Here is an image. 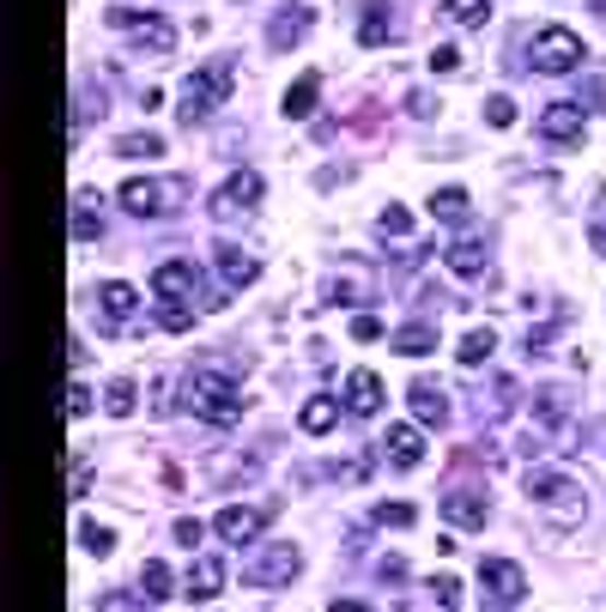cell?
<instances>
[{"label":"cell","instance_id":"6da1fadb","mask_svg":"<svg viewBox=\"0 0 606 612\" xmlns=\"http://www.w3.org/2000/svg\"><path fill=\"white\" fill-rule=\"evenodd\" d=\"M183 413L207 418V425H237L243 418V382L219 365H195L183 377Z\"/></svg>","mask_w":606,"mask_h":612},{"label":"cell","instance_id":"7a4b0ae2","mask_svg":"<svg viewBox=\"0 0 606 612\" xmlns=\"http://www.w3.org/2000/svg\"><path fill=\"white\" fill-rule=\"evenodd\" d=\"M152 298H159V322L171 334L195 327V298H200V267L195 261H164L159 274H152Z\"/></svg>","mask_w":606,"mask_h":612},{"label":"cell","instance_id":"3957f363","mask_svg":"<svg viewBox=\"0 0 606 612\" xmlns=\"http://www.w3.org/2000/svg\"><path fill=\"white\" fill-rule=\"evenodd\" d=\"M231 85H237V61H219V67H200V73L183 79V128H200V122L219 116V104H231Z\"/></svg>","mask_w":606,"mask_h":612},{"label":"cell","instance_id":"277c9868","mask_svg":"<svg viewBox=\"0 0 606 612\" xmlns=\"http://www.w3.org/2000/svg\"><path fill=\"white\" fill-rule=\"evenodd\" d=\"M527 504L546 509L558 528H570V521L588 516V492H582L570 473H552V467H534V473H527Z\"/></svg>","mask_w":606,"mask_h":612},{"label":"cell","instance_id":"5b68a950","mask_svg":"<svg viewBox=\"0 0 606 612\" xmlns=\"http://www.w3.org/2000/svg\"><path fill=\"white\" fill-rule=\"evenodd\" d=\"M188 195H195V188H188V176H152V183H145V176H133V183H121V207H128L133 219H171Z\"/></svg>","mask_w":606,"mask_h":612},{"label":"cell","instance_id":"8992f818","mask_svg":"<svg viewBox=\"0 0 606 612\" xmlns=\"http://www.w3.org/2000/svg\"><path fill=\"white\" fill-rule=\"evenodd\" d=\"M527 61H534V73L564 79V73L582 67V37L570 25H546V31H534V43H527Z\"/></svg>","mask_w":606,"mask_h":612},{"label":"cell","instance_id":"52a82bcc","mask_svg":"<svg viewBox=\"0 0 606 612\" xmlns=\"http://www.w3.org/2000/svg\"><path fill=\"white\" fill-rule=\"evenodd\" d=\"M255 207H261V176H255V170H237V176H224V183H219V195L207 200V212H212L219 224L249 219Z\"/></svg>","mask_w":606,"mask_h":612},{"label":"cell","instance_id":"ba28073f","mask_svg":"<svg viewBox=\"0 0 606 612\" xmlns=\"http://www.w3.org/2000/svg\"><path fill=\"white\" fill-rule=\"evenodd\" d=\"M109 25H116V31H133V49H140V55H171V49H176V31L164 25L159 13H133V7H109Z\"/></svg>","mask_w":606,"mask_h":612},{"label":"cell","instance_id":"9c48e42d","mask_svg":"<svg viewBox=\"0 0 606 612\" xmlns=\"http://www.w3.org/2000/svg\"><path fill=\"white\" fill-rule=\"evenodd\" d=\"M298 570H303V552L291 546V540H273V546H261L249 558V582L255 588H285Z\"/></svg>","mask_w":606,"mask_h":612},{"label":"cell","instance_id":"30bf717a","mask_svg":"<svg viewBox=\"0 0 606 612\" xmlns=\"http://www.w3.org/2000/svg\"><path fill=\"white\" fill-rule=\"evenodd\" d=\"M267 516H273L267 504H224L219 516H212V528H219V540H231V546L243 552V546H255V540H261Z\"/></svg>","mask_w":606,"mask_h":612},{"label":"cell","instance_id":"8fae6325","mask_svg":"<svg viewBox=\"0 0 606 612\" xmlns=\"http://www.w3.org/2000/svg\"><path fill=\"white\" fill-rule=\"evenodd\" d=\"M479 588H486L498 607H522L527 576H522V564H510V558H479Z\"/></svg>","mask_w":606,"mask_h":612},{"label":"cell","instance_id":"7c38bea8","mask_svg":"<svg viewBox=\"0 0 606 612\" xmlns=\"http://www.w3.org/2000/svg\"><path fill=\"white\" fill-rule=\"evenodd\" d=\"M443 516L455 521V528H486V521H491V497L479 492V485H455V492H443Z\"/></svg>","mask_w":606,"mask_h":612},{"label":"cell","instance_id":"4fadbf2b","mask_svg":"<svg viewBox=\"0 0 606 612\" xmlns=\"http://www.w3.org/2000/svg\"><path fill=\"white\" fill-rule=\"evenodd\" d=\"M310 25H316V13H310V7H279L273 25H267V49H273V55L298 49V43L310 37Z\"/></svg>","mask_w":606,"mask_h":612},{"label":"cell","instance_id":"5bb4252c","mask_svg":"<svg viewBox=\"0 0 606 612\" xmlns=\"http://www.w3.org/2000/svg\"><path fill=\"white\" fill-rule=\"evenodd\" d=\"M540 134L552 146H576L582 134H588V116H582V104H546L540 109Z\"/></svg>","mask_w":606,"mask_h":612},{"label":"cell","instance_id":"9a60e30c","mask_svg":"<svg viewBox=\"0 0 606 612\" xmlns=\"http://www.w3.org/2000/svg\"><path fill=\"white\" fill-rule=\"evenodd\" d=\"M383 461L395 473H412L424 461V437H419V425H388V437H383Z\"/></svg>","mask_w":606,"mask_h":612},{"label":"cell","instance_id":"2e32d148","mask_svg":"<svg viewBox=\"0 0 606 612\" xmlns=\"http://www.w3.org/2000/svg\"><path fill=\"white\" fill-rule=\"evenodd\" d=\"M443 267L455 279H486L491 255H486V243H479V236H455V243L443 249Z\"/></svg>","mask_w":606,"mask_h":612},{"label":"cell","instance_id":"e0dca14e","mask_svg":"<svg viewBox=\"0 0 606 612\" xmlns=\"http://www.w3.org/2000/svg\"><path fill=\"white\" fill-rule=\"evenodd\" d=\"M346 413L352 418L383 413V377H376V370H352V377H346Z\"/></svg>","mask_w":606,"mask_h":612},{"label":"cell","instance_id":"ac0fdd59","mask_svg":"<svg viewBox=\"0 0 606 612\" xmlns=\"http://www.w3.org/2000/svg\"><path fill=\"white\" fill-rule=\"evenodd\" d=\"M395 13H388V0H364V19H358V43L364 49H383L388 37H395Z\"/></svg>","mask_w":606,"mask_h":612},{"label":"cell","instance_id":"d6986e66","mask_svg":"<svg viewBox=\"0 0 606 612\" xmlns=\"http://www.w3.org/2000/svg\"><path fill=\"white\" fill-rule=\"evenodd\" d=\"M97 310H104V322H109V327H128V322H133V310H140V291L121 286V279H109V286L97 291Z\"/></svg>","mask_w":606,"mask_h":612},{"label":"cell","instance_id":"ffe728a7","mask_svg":"<svg viewBox=\"0 0 606 612\" xmlns=\"http://www.w3.org/2000/svg\"><path fill=\"white\" fill-rule=\"evenodd\" d=\"M219 588H224V564L212 558V552H200V558L188 564V582H183V594H188V600H212V594H219Z\"/></svg>","mask_w":606,"mask_h":612},{"label":"cell","instance_id":"44dd1931","mask_svg":"<svg viewBox=\"0 0 606 612\" xmlns=\"http://www.w3.org/2000/svg\"><path fill=\"white\" fill-rule=\"evenodd\" d=\"M219 279L231 291H243V286H255V279H261V261L243 255V249H219Z\"/></svg>","mask_w":606,"mask_h":612},{"label":"cell","instance_id":"7402d4cb","mask_svg":"<svg viewBox=\"0 0 606 612\" xmlns=\"http://www.w3.org/2000/svg\"><path fill=\"white\" fill-rule=\"evenodd\" d=\"M298 425L310 430V437L334 430V425H340V394H310V401H303V413H298Z\"/></svg>","mask_w":606,"mask_h":612},{"label":"cell","instance_id":"603a6c76","mask_svg":"<svg viewBox=\"0 0 606 612\" xmlns=\"http://www.w3.org/2000/svg\"><path fill=\"white\" fill-rule=\"evenodd\" d=\"M407 401H412V413H419V425H443L448 418V394L436 389V382H412Z\"/></svg>","mask_w":606,"mask_h":612},{"label":"cell","instance_id":"cb8c5ba5","mask_svg":"<svg viewBox=\"0 0 606 612\" xmlns=\"http://www.w3.org/2000/svg\"><path fill=\"white\" fill-rule=\"evenodd\" d=\"M316 97H322V73H303L279 109H285V122H303V116H316Z\"/></svg>","mask_w":606,"mask_h":612},{"label":"cell","instance_id":"d4e9b609","mask_svg":"<svg viewBox=\"0 0 606 612\" xmlns=\"http://www.w3.org/2000/svg\"><path fill=\"white\" fill-rule=\"evenodd\" d=\"M431 219L467 224V219H474V195H467V188H436V195H431Z\"/></svg>","mask_w":606,"mask_h":612},{"label":"cell","instance_id":"484cf974","mask_svg":"<svg viewBox=\"0 0 606 612\" xmlns=\"http://www.w3.org/2000/svg\"><path fill=\"white\" fill-rule=\"evenodd\" d=\"M395 353L400 358H424V353H436V327L431 322H407L395 334Z\"/></svg>","mask_w":606,"mask_h":612},{"label":"cell","instance_id":"4316f807","mask_svg":"<svg viewBox=\"0 0 606 612\" xmlns=\"http://www.w3.org/2000/svg\"><path fill=\"white\" fill-rule=\"evenodd\" d=\"M443 19L448 25H462V31H474V25L491 19V0H443Z\"/></svg>","mask_w":606,"mask_h":612},{"label":"cell","instance_id":"83f0119b","mask_svg":"<svg viewBox=\"0 0 606 612\" xmlns=\"http://www.w3.org/2000/svg\"><path fill=\"white\" fill-rule=\"evenodd\" d=\"M133 406H140V389H133L128 377L104 389V413H109V418H133Z\"/></svg>","mask_w":606,"mask_h":612},{"label":"cell","instance_id":"f1b7e54d","mask_svg":"<svg viewBox=\"0 0 606 612\" xmlns=\"http://www.w3.org/2000/svg\"><path fill=\"white\" fill-rule=\"evenodd\" d=\"M491 346H498V339H491V327H474V334H467L462 346H455V358H462V370L486 365V358H491Z\"/></svg>","mask_w":606,"mask_h":612},{"label":"cell","instance_id":"f546056e","mask_svg":"<svg viewBox=\"0 0 606 612\" xmlns=\"http://www.w3.org/2000/svg\"><path fill=\"white\" fill-rule=\"evenodd\" d=\"M171 594V570H164V558H145L140 564V600H164Z\"/></svg>","mask_w":606,"mask_h":612},{"label":"cell","instance_id":"4dcf8cb0","mask_svg":"<svg viewBox=\"0 0 606 612\" xmlns=\"http://www.w3.org/2000/svg\"><path fill=\"white\" fill-rule=\"evenodd\" d=\"M80 546L92 552V558H109V552H116V534H109L104 521H80Z\"/></svg>","mask_w":606,"mask_h":612},{"label":"cell","instance_id":"1f68e13d","mask_svg":"<svg viewBox=\"0 0 606 612\" xmlns=\"http://www.w3.org/2000/svg\"><path fill=\"white\" fill-rule=\"evenodd\" d=\"M159 152H164L159 134H121L116 140V158H159Z\"/></svg>","mask_w":606,"mask_h":612},{"label":"cell","instance_id":"d6a6232c","mask_svg":"<svg viewBox=\"0 0 606 612\" xmlns=\"http://www.w3.org/2000/svg\"><path fill=\"white\" fill-rule=\"evenodd\" d=\"M92 200H97V195H92V188H85V195H80V207H73V236H80V243H92V236L104 231V224L92 219Z\"/></svg>","mask_w":606,"mask_h":612},{"label":"cell","instance_id":"836d02e7","mask_svg":"<svg viewBox=\"0 0 606 612\" xmlns=\"http://www.w3.org/2000/svg\"><path fill=\"white\" fill-rule=\"evenodd\" d=\"M376 231H383V236H407L412 231V212L407 207H383V212H376Z\"/></svg>","mask_w":606,"mask_h":612},{"label":"cell","instance_id":"e575fe53","mask_svg":"<svg viewBox=\"0 0 606 612\" xmlns=\"http://www.w3.org/2000/svg\"><path fill=\"white\" fill-rule=\"evenodd\" d=\"M334 298L328 303H364V279H358V274H334Z\"/></svg>","mask_w":606,"mask_h":612},{"label":"cell","instance_id":"d590c367","mask_svg":"<svg viewBox=\"0 0 606 612\" xmlns=\"http://www.w3.org/2000/svg\"><path fill=\"white\" fill-rule=\"evenodd\" d=\"M376 521L383 528H412V504H376Z\"/></svg>","mask_w":606,"mask_h":612},{"label":"cell","instance_id":"8d00e7d4","mask_svg":"<svg viewBox=\"0 0 606 612\" xmlns=\"http://www.w3.org/2000/svg\"><path fill=\"white\" fill-rule=\"evenodd\" d=\"M455 67H462V49H455V43H436V49H431V73H455Z\"/></svg>","mask_w":606,"mask_h":612},{"label":"cell","instance_id":"74e56055","mask_svg":"<svg viewBox=\"0 0 606 612\" xmlns=\"http://www.w3.org/2000/svg\"><path fill=\"white\" fill-rule=\"evenodd\" d=\"M486 122H491V128H510L515 104H510V97H486Z\"/></svg>","mask_w":606,"mask_h":612},{"label":"cell","instance_id":"f35d334b","mask_svg":"<svg viewBox=\"0 0 606 612\" xmlns=\"http://www.w3.org/2000/svg\"><path fill=\"white\" fill-rule=\"evenodd\" d=\"M85 413H92V389L73 382V389H67V418H85Z\"/></svg>","mask_w":606,"mask_h":612},{"label":"cell","instance_id":"ab89813d","mask_svg":"<svg viewBox=\"0 0 606 612\" xmlns=\"http://www.w3.org/2000/svg\"><path fill=\"white\" fill-rule=\"evenodd\" d=\"M431 600H436V607H455V600H462V582H455V576H436V582H431Z\"/></svg>","mask_w":606,"mask_h":612},{"label":"cell","instance_id":"60d3db41","mask_svg":"<svg viewBox=\"0 0 606 612\" xmlns=\"http://www.w3.org/2000/svg\"><path fill=\"white\" fill-rule=\"evenodd\" d=\"M200 534H207V528H200V521H188V516H183V521H176V540H183V546H188V552H195V540H200Z\"/></svg>","mask_w":606,"mask_h":612},{"label":"cell","instance_id":"b9f144b4","mask_svg":"<svg viewBox=\"0 0 606 612\" xmlns=\"http://www.w3.org/2000/svg\"><path fill=\"white\" fill-rule=\"evenodd\" d=\"M376 334H383V322H376V315H358V322H352V339H376Z\"/></svg>","mask_w":606,"mask_h":612},{"label":"cell","instance_id":"7bdbcfd3","mask_svg":"<svg viewBox=\"0 0 606 612\" xmlns=\"http://www.w3.org/2000/svg\"><path fill=\"white\" fill-rule=\"evenodd\" d=\"M588 243H594V255H606V212L588 224Z\"/></svg>","mask_w":606,"mask_h":612}]
</instances>
